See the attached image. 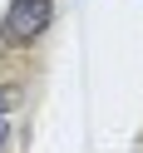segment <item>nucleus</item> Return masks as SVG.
<instances>
[{
    "mask_svg": "<svg viewBox=\"0 0 143 153\" xmlns=\"http://www.w3.org/2000/svg\"><path fill=\"white\" fill-rule=\"evenodd\" d=\"M54 20V0H15L5 20H0V40L5 45H35Z\"/></svg>",
    "mask_w": 143,
    "mask_h": 153,
    "instance_id": "1",
    "label": "nucleus"
},
{
    "mask_svg": "<svg viewBox=\"0 0 143 153\" xmlns=\"http://www.w3.org/2000/svg\"><path fill=\"white\" fill-rule=\"evenodd\" d=\"M10 104H15V94H5V99H0V148L10 143V119H5V109H10Z\"/></svg>",
    "mask_w": 143,
    "mask_h": 153,
    "instance_id": "2",
    "label": "nucleus"
}]
</instances>
